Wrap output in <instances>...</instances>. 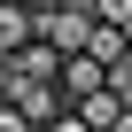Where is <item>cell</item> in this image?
Returning <instances> with one entry per match:
<instances>
[{
    "instance_id": "277c9868",
    "label": "cell",
    "mask_w": 132,
    "mask_h": 132,
    "mask_svg": "<svg viewBox=\"0 0 132 132\" xmlns=\"http://www.w3.org/2000/svg\"><path fill=\"white\" fill-rule=\"evenodd\" d=\"M117 109H124V101L101 86V93H86V101H78V124H86V132H109V124H117Z\"/></svg>"
},
{
    "instance_id": "9c48e42d",
    "label": "cell",
    "mask_w": 132,
    "mask_h": 132,
    "mask_svg": "<svg viewBox=\"0 0 132 132\" xmlns=\"http://www.w3.org/2000/svg\"><path fill=\"white\" fill-rule=\"evenodd\" d=\"M109 132H132V109H117V124H109Z\"/></svg>"
},
{
    "instance_id": "52a82bcc",
    "label": "cell",
    "mask_w": 132,
    "mask_h": 132,
    "mask_svg": "<svg viewBox=\"0 0 132 132\" xmlns=\"http://www.w3.org/2000/svg\"><path fill=\"white\" fill-rule=\"evenodd\" d=\"M0 132H31V124H23V117L8 109V101H0Z\"/></svg>"
},
{
    "instance_id": "8992f818",
    "label": "cell",
    "mask_w": 132,
    "mask_h": 132,
    "mask_svg": "<svg viewBox=\"0 0 132 132\" xmlns=\"http://www.w3.org/2000/svg\"><path fill=\"white\" fill-rule=\"evenodd\" d=\"M39 132H86V124H78V109H62V117H54V124H39Z\"/></svg>"
},
{
    "instance_id": "7a4b0ae2",
    "label": "cell",
    "mask_w": 132,
    "mask_h": 132,
    "mask_svg": "<svg viewBox=\"0 0 132 132\" xmlns=\"http://www.w3.org/2000/svg\"><path fill=\"white\" fill-rule=\"evenodd\" d=\"M54 93H62V109H78L86 93H101V62H93V54H70L62 78H54Z\"/></svg>"
},
{
    "instance_id": "ba28073f",
    "label": "cell",
    "mask_w": 132,
    "mask_h": 132,
    "mask_svg": "<svg viewBox=\"0 0 132 132\" xmlns=\"http://www.w3.org/2000/svg\"><path fill=\"white\" fill-rule=\"evenodd\" d=\"M23 8H31V23H39V16H54V8H62V0H23Z\"/></svg>"
},
{
    "instance_id": "6da1fadb",
    "label": "cell",
    "mask_w": 132,
    "mask_h": 132,
    "mask_svg": "<svg viewBox=\"0 0 132 132\" xmlns=\"http://www.w3.org/2000/svg\"><path fill=\"white\" fill-rule=\"evenodd\" d=\"M31 31H39V47H54L62 62H70V54H86V39H93V8H54V16H39Z\"/></svg>"
},
{
    "instance_id": "8fae6325",
    "label": "cell",
    "mask_w": 132,
    "mask_h": 132,
    "mask_svg": "<svg viewBox=\"0 0 132 132\" xmlns=\"http://www.w3.org/2000/svg\"><path fill=\"white\" fill-rule=\"evenodd\" d=\"M62 8H93V0H62Z\"/></svg>"
},
{
    "instance_id": "5b68a950",
    "label": "cell",
    "mask_w": 132,
    "mask_h": 132,
    "mask_svg": "<svg viewBox=\"0 0 132 132\" xmlns=\"http://www.w3.org/2000/svg\"><path fill=\"white\" fill-rule=\"evenodd\" d=\"M93 23H101V31H124V39H132V0H93Z\"/></svg>"
},
{
    "instance_id": "3957f363",
    "label": "cell",
    "mask_w": 132,
    "mask_h": 132,
    "mask_svg": "<svg viewBox=\"0 0 132 132\" xmlns=\"http://www.w3.org/2000/svg\"><path fill=\"white\" fill-rule=\"evenodd\" d=\"M31 39H39V31H31V8H23V0H0V54L16 62Z\"/></svg>"
},
{
    "instance_id": "30bf717a",
    "label": "cell",
    "mask_w": 132,
    "mask_h": 132,
    "mask_svg": "<svg viewBox=\"0 0 132 132\" xmlns=\"http://www.w3.org/2000/svg\"><path fill=\"white\" fill-rule=\"evenodd\" d=\"M0 101H8V54H0Z\"/></svg>"
}]
</instances>
